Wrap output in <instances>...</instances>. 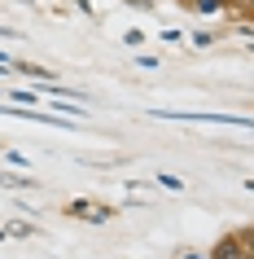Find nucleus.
<instances>
[{"mask_svg":"<svg viewBox=\"0 0 254 259\" xmlns=\"http://www.w3.org/2000/svg\"><path fill=\"white\" fill-rule=\"evenodd\" d=\"M154 185H162V189H171V193H184V180L180 176H158Z\"/></svg>","mask_w":254,"mask_h":259,"instance_id":"2","label":"nucleus"},{"mask_svg":"<svg viewBox=\"0 0 254 259\" xmlns=\"http://www.w3.org/2000/svg\"><path fill=\"white\" fill-rule=\"evenodd\" d=\"M70 215H88L92 224L110 220V206H96V202H70Z\"/></svg>","mask_w":254,"mask_h":259,"instance_id":"1","label":"nucleus"},{"mask_svg":"<svg viewBox=\"0 0 254 259\" xmlns=\"http://www.w3.org/2000/svg\"><path fill=\"white\" fill-rule=\"evenodd\" d=\"M180 259H206V255H197V250H184V255H180Z\"/></svg>","mask_w":254,"mask_h":259,"instance_id":"3","label":"nucleus"}]
</instances>
